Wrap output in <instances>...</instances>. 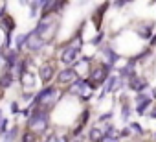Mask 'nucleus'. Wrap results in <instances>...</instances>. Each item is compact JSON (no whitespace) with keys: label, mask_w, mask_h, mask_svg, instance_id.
Listing matches in <instances>:
<instances>
[{"label":"nucleus","mask_w":156,"mask_h":142,"mask_svg":"<svg viewBox=\"0 0 156 142\" xmlns=\"http://www.w3.org/2000/svg\"><path fill=\"white\" fill-rule=\"evenodd\" d=\"M48 122H50V114L46 109H41V107H35L28 116V127H30V131H33L37 135H41L48 129Z\"/></svg>","instance_id":"nucleus-1"},{"label":"nucleus","mask_w":156,"mask_h":142,"mask_svg":"<svg viewBox=\"0 0 156 142\" xmlns=\"http://www.w3.org/2000/svg\"><path fill=\"white\" fill-rule=\"evenodd\" d=\"M112 66H108V65H105V63H96V65H92V68H90V72H88V76H87V80L98 89V87H101L105 81H107V78L112 74Z\"/></svg>","instance_id":"nucleus-2"},{"label":"nucleus","mask_w":156,"mask_h":142,"mask_svg":"<svg viewBox=\"0 0 156 142\" xmlns=\"http://www.w3.org/2000/svg\"><path fill=\"white\" fill-rule=\"evenodd\" d=\"M154 30H156V22L154 21H141V22H136L134 24V33L141 41H147V43L154 35Z\"/></svg>","instance_id":"nucleus-3"},{"label":"nucleus","mask_w":156,"mask_h":142,"mask_svg":"<svg viewBox=\"0 0 156 142\" xmlns=\"http://www.w3.org/2000/svg\"><path fill=\"white\" fill-rule=\"evenodd\" d=\"M152 100H147L143 94H136L134 98H132V111L138 114V116H147V113H149V109L152 107Z\"/></svg>","instance_id":"nucleus-4"},{"label":"nucleus","mask_w":156,"mask_h":142,"mask_svg":"<svg viewBox=\"0 0 156 142\" xmlns=\"http://www.w3.org/2000/svg\"><path fill=\"white\" fill-rule=\"evenodd\" d=\"M125 87H127L129 91H132V92L140 94V92H143L147 87H151V83H149L141 74H134L132 78H129V80L125 81Z\"/></svg>","instance_id":"nucleus-5"},{"label":"nucleus","mask_w":156,"mask_h":142,"mask_svg":"<svg viewBox=\"0 0 156 142\" xmlns=\"http://www.w3.org/2000/svg\"><path fill=\"white\" fill-rule=\"evenodd\" d=\"M79 57H81V52H79V50H75V48H70L68 44H64V46L61 48V54H59L61 63H62V65H66V66L75 65Z\"/></svg>","instance_id":"nucleus-6"},{"label":"nucleus","mask_w":156,"mask_h":142,"mask_svg":"<svg viewBox=\"0 0 156 142\" xmlns=\"http://www.w3.org/2000/svg\"><path fill=\"white\" fill-rule=\"evenodd\" d=\"M77 80V74H75V70L72 68V66H66V68H62V70H59L57 72V83L61 85V87H70L72 83H75Z\"/></svg>","instance_id":"nucleus-7"},{"label":"nucleus","mask_w":156,"mask_h":142,"mask_svg":"<svg viewBox=\"0 0 156 142\" xmlns=\"http://www.w3.org/2000/svg\"><path fill=\"white\" fill-rule=\"evenodd\" d=\"M119 111H121V120L127 124L132 114V100L129 96H119Z\"/></svg>","instance_id":"nucleus-8"},{"label":"nucleus","mask_w":156,"mask_h":142,"mask_svg":"<svg viewBox=\"0 0 156 142\" xmlns=\"http://www.w3.org/2000/svg\"><path fill=\"white\" fill-rule=\"evenodd\" d=\"M53 76H55V65H53V63L48 61V63H44V65L39 68V78H41L42 83H50Z\"/></svg>","instance_id":"nucleus-9"},{"label":"nucleus","mask_w":156,"mask_h":142,"mask_svg":"<svg viewBox=\"0 0 156 142\" xmlns=\"http://www.w3.org/2000/svg\"><path fill=\"white\" fill-rule=\"evenodd\" d=\"M44 44H46V43H44L41 37H37L33 32H31V33H28V41H26V46H28V50H30V52H39V50H41Z\"/></svg>","instance_id":"nucleus-10"},{"label":"nucleus","mask_w":156,"mask_h":142,"mask_svg":"<svg viewBox=\"0 0 156 142\" xmlns=\"http://www.w3.org/2000/svg\"><path fill=\"white\" fill-rule=\"evenodd\" d=\"M110 8V4H103V6H99L98 8V11L92 15V21H94V24H96V28L99 30L101 28V24H103V17H105V13H107V9Z\"/></svg>","instance_id":"nucleus-11"},{"label":"nucleus","mask_w":156,"mask_h":142,"mask_svg":"<svg viewBox=\"0 0 156 142\" xmlns=\"http://www.w3.org/2000/svg\"><path fill=\"white\" fill-rule=\"evenodd\" d=\"M88 140H90V142H101V140H103V131H101L99 125L90 127V131H88Z\"/></svg>","instance_id":"nucleus-12"},{"label":"nucleus","mask_w":156,"mask_h":142,"mask_svg":"<svg viewBox=\"0 0 156 142\" xmlns=\"http://www.w3.org/2000/svg\"><path fill=\"white\" fill-rule=\"evenodd\" d=\"M2 28H4V32H6L8 35H11V32L15 30V21H13V17H9V15L6 17V15H4V17H2Z\"/></svg>","instance_id":"nucleus-13"},{"label":"nucleus","mask_w":156,"mask_h":142,"mask_svg":"<svg viewBox=\"0 0 156 142\" xmlns=\"http://www.w3.org/2000/svg\"><path fill=\"white\" fill-rule=\"evenodd\" d=\"M127 127H129V131H130L132 138H134V136H143V135H145V129H143L138 122H130Z\"/></svg>","instance_id":"nucleus-14"},{"label":"nucleus","mask_w":156,"mask_h":142,"mask_svg":"<svg viewBox=\"0 0 156 142\" xmlns=\"http://www.w3.org/2000/svg\"><path fill=\"white\" fill-rule=\"evenodd\" d=\"M20 81L24 87H33V81H35V74L31 72V70H26V72L20 76Z\"/></svg>","instance_id":"nucleus-15"},{"label":"nucleus","mask_w":156,"mask_h":142,"mask_svg":"<svg viewBox=\"0 0 156 142\" xmlns=\"http://www.w3.org/2000/svg\"><path fill=\"white\" fill-rule=\"evenodd\" d=\"M20 142H39V135L28 129V131L22 133V140H20Z\"/></svg>","instance_id":"nucleus-16"},{"label":"nucleus","mask_w":156,"mask_h":142,"mask_svg":"<svg viewBox=\"0 0 156 142\" xmlns=\"http://www.w3.org/2000/svg\"><path fill=\"white\" fill-rule=\"evenodd\" d=\"M11 83H13V74H11V72H4L2 78H0V87L6 89V87H9Z\"/></svg>","instance_id":"nucleus-17"},{"label":"nucleus","mask_w":156,"mask_h":142,"mask_svg":"<svg viewBox=\"0 0 156 142\" xmlns=\"http://www.w3.org/2000/svg\"><path fill=\"white\" fill-rule=\"evenodd\" d=\"M112 111H108V113H105V114H99V118H98V124H110V120H112Z\"/></svg>","instance_id":"nucleus-18"},{"label":"nucleus","mask_w":156,"mask_h":142,"mask_svg":"<svg viewBox=\"0 0 156 142\" xmlns=\"http://www.w3.org/2000/svg\"><path fill=\"white\" fill-rule=\"evenodd\" d=\"M103 41H105V32H99V33H98L90 43H92L94 46H101V43H103Z\"/></svg>","instance_id":"nucleus-19"},{"label":"nucleus","mask_w":156,"mask_h":142,"mask_svg":"<svg viewBox=\"0 0 156 142\" xmlns=\"http://www.w3.org/2000/svg\"><path fill=\"white\" fill-rule=\"evenodd\" d=\"M17 133H19V129H17V127H11V129H9V133H6V136H4V138H6V142H13V138L17 136Z\"/></svg>","instance_id":"nucleus-20"},{"label":"nucleus","mask_w":156,"mask_h":142,"mask_svg":"<svg viewBox=\"0 0 156 142\" xmlns=\"http://www.w3.org/2000/svg\"><path fill=\"white\" fill-rule=\"evenodd\" d=\"M26 41H28V35H19V37H17V52H19L22 46H26Z\"/></svg>","instance_id":"nucleus-21"},{"label":"nucleus","mask_w":156,"mask_h":142,"mask_svg":"<svg viewBox=\"0 0 156 142\" xmlns=\"http://www.w3.org/2000/svg\"><path fill=\"white\" fill-rule=\"evenodd\" d=\"M147 118H151V120H156V102L152 103V107L149 109V113H147Z\"/></svg>","instance_id":"nucleus-22"},{"label":"nucleus","mask_w":156,"mask_h":142,"mask_svg":"<svg viewBox=\"0 0 156 142\" xmlns=\"http://www.w3.org/2000/svg\"><path fill=\"white\" fill-rule=\"evenodd\" d=\"M8 118H2V122H0V135H4L6 131H8Z\"/></svg>","instance_id":"nucleus-23"},{"label":"nucleus","mask_w":156,"mask_h":142,"mask_svg":"<svg viewBox=\"0 0 156 142\" xmlns=\"http://www.w3.org/2000/svg\"><path fill=\"white\" fill-rule=\"evenodd\" d=\"M112 6H114V8H119V9H121V8H127V6H130V2H123V0H121V2H114Z\"/></svg>","instance_id":"nucleus-24"},{"label":"nucleus","mask_w":156,"mask_h":142,"mask_svg":"<svg viewBox=\"0 0 156 142\" xmlns=\"http://www.w3.org/2000/svg\"><path fill=\"white\" fill-rule=\"evenodd\" d=\"M101 142H121V140L119 138H114V136H103Z\"/></svg>","instance_id":"nucleus-25"},{"label":"nucleus","mask_w":156,"mask_h":142,"mask_svg":"<svg viewBox=\"0 0 156 142\" xmlns=\"http://www.w3.org/2000/svg\"><path fill=\"white\" fill-rule=\"evenodd\" d=\"M11 111H13L15 114H19V103H17V102H13V103H11Z\"/></svg>","instance_id":"nucleus-26"},{"label":"nucleus","mask_w":156,"mask_h":142,"mask_svg":"<svg viewBox=\"0 0 156 142\" xmlns=\"http://www.w3.org/2000/svg\"><path fill=\"white\" fill-rule=\"evenodd\" d=\"M151 136H152V142H156V131H154V133H152Z\"/></svg>","instance_id":"nucleus-27"},{"label":"nucleus","mask_w":156,"mask_h":142,"mask_svg":"<svg viewBox=\"0 0 156 142\" xmlns=\"http://www.w3.org/2000/svg\"><path fill=\"white\" fill-rule=\"evenodd\" d=\"M2 118H4V116H2V111H0V122H2Z\"/></svg>","instance_id":"nucleus-28"},{"label":"nucleus","mask_w":156,"mask_h":142,"mask_svg":"<svg viewBox=\"0 0 156 142\" xmlns=\"http://www.w3.org/2000/svg\"><path fill=\"white\" fill-rule=\"evenodd\" d=\"M136 142H145V140H136Z\"/></svg>","instance_id":"nucleus-29"},{"label":"nucleus","mask_w":156,"mask_h":142,"mask_svg":"<svg viewBox=\"0 0 156 142\" xmlns=\"http://www.w3.org/2000/svg\"><path fill=\"white\" fill-rule=\"evenodd\" d=\"M0 98H2V96H0Z\"/></svg>","instance_id":"nucleus-30"}]
</instances>
